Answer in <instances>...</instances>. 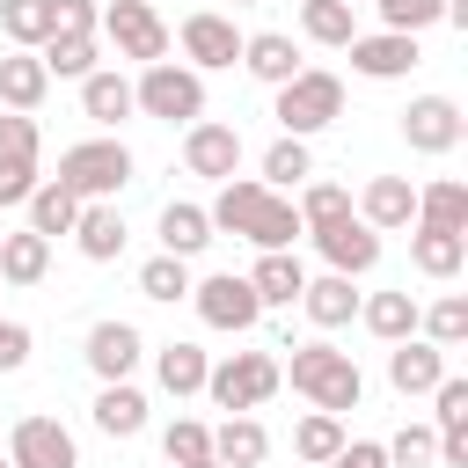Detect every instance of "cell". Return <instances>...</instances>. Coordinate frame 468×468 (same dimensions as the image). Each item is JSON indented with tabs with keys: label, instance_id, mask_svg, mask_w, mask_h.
Listing matches in <instances>:
<instances>
[{
	"label": "cell",
	"instance_id": "6da1fadb",
	"mask_svg": "<svg viewBox=\"0 0 468 468\" xmlns=\"http://www.w3.org/2000/svg\"><path fill=\"white\" fill-rule=\"evenodd\" d=\"M205 219H212V234H241V241H256V249H292V241L307 234L300 212H292V197L263 190L256 176H227L219 197L205 205Z\"/></svg>",
	"mask_w": 468,
	"mask_h": 468
},
{
	"label": "cell",
	"instance_id": "7a4b0ae2",
	"mask_svg": "<svg viewBox=\"0 0 468 468\" xmlns=\"http://www.w3.org/2000/svg\"><path fill=\"white\" fill-rule=\"evenodd\" d=\"M285 380H292V395H307L314 410H329V417H344V410H358L366 402V373H358V358L351 351H336V344H292V366H278Z\"/></svg>",
	"mask_w": 468,
	"mask_h": 468
},
{
	"label": "cell",
	"instance_id": "3957f363",
	"mask_svg": "<svg viewBox=\"0 0 468 468\" xmlns=\"http://www.w3.org/2000/svg\"><path fill=\"white\" fill-rule=\"evenodd\" d=\"M51 183H66L80 205H117V190L132 183V146L124 139H80V146L58 154Z\"/></svg>",
	"mask_w": 468,
	"mask_h": 468
},
{
	"label": "cell",
	"instance_id": "277c9868",
	"mask_svg": "<svg viewBox=\"0 0 468 468\" xmlns=\"http://www.w3.org/2000/svg\"><path fill=\"white\" fill-rule=\"evenodd\" d=\"M278 95V132L285 139H314V132H329L336 117H344V80L336 73H322V66H300L285 88H271Z\"/></svg>",
	"mask_w": 468,
	"mask_h": 468
},
{
	"label": "cell",
	"instance_id": "5b68a950",
	"mask_svg": "<svg viewBox=\"0 0 468 468\" xmlns=\"http://www.w3.org/2000/svg\"><path fill=\"white\" fill-rule=\"evenodd\" d=\"M132 110H139V117H161V124H197V117H205V73H190V66H176V58L139 66Z\"/></svg>",
	"mask_w": 468,
	"mask_h": 468
},
{
	"label": "cell",
	"instance_id": "8992f818",
	"mask_svg": "<svg viewBox=\"0 0 468 468\" xmlns=\"http://www.w3.org/2000/svg\"><path fill=\"white\" fill-rule=\"evenodd\" d=\"M278 388H285V373H278V358H271V351H234V358H219V366L205 373V395H212L227 417L263 410Z\"/></svg>",
	"mask_w": 468,
	"mask_h": 468
},
{
	"label": "cell",
	"instance_id": "52a82bcc",
	"mask_svg": "<svg viewBox=\"0 0 468 468\" xmlns=\"http://www.w3.org/2000/svg\"><path fill=\"white\" fill-rule=\"evenodd\" d=\"M190 307H197V322H205V329H227V336H241V329H256V322H263V300L249 292V278H241V271L190 278Z\"/></svg>",
	"mask_w": 468,
	"mask_h": 468
},
{
	"label": "cell",
	"instance_id": "ba28073f",
	"mask_svg": "<svg viewBox=\"0 0 468 468\" xmlns=\"http://www.w3.org/2000/svg\"><path fill=\"white\" fill-rule=\"evenodd\" d=\"M95 29L117 44V58H139V66H161V58H168V22H161L146 0H110Z\"/></svg>",
	"mask_w": 468,
	"mask_h": 468
},
{
	"label": "cell",
	"instance_id": "9c48e42d",
	"mask_svg": "<svg viewBox=\"0 0 468 468\" xmlns=\"http://www.w3.org/2000/svg\"><path fill=\"white\" fill-rule=\"evenodd\" d=\"M7 468H80V446H73V431H66L58 417L29 410V417H15V431H7Z\"/></svg>",
	"mask_w": 468,
	"mask_h": 468
},
{
	"label": "cell",
	"instance_id": "30bf717a",
	"mask_svg": "<svg viewBox=\"0 0 468 468\" xmlns=\"http://www.w3.org/2000/svg\"><path fill=\"white\" fill-rule=\"evenodd\" d=\"M307 241L322 249V263H329L336 278H366V271L380 263V234H373L358 212H344V219H329V227H307Z\"/></svg>",
	"mask_w": 468,
	"mask_h": 468
},
{
	"label": "cell",
	"instance_id": "8fae6325",
	"mask_svg": "<svg viewBox=\"0 0 468 468\" xmlns=\"http://www.w3.org/2000/svg\"><path fill=\"white\" fill-rule=\"evenodd\" d=\"M461 102L453 95H417L410 110H402V139H410V154H453L461 146Z\"/></svg>",
	"mask_w": 468,
	"mask_h": 468
},
{
	"label": "cell",
	"instance_id": "7c38bea8",
	"mask_svg": "<svg viewBox=\"0 0 468 468\" xmlns=\"http://www.w3.org/2000/svg\"><path fill=\"white\" fill-rule=\"evenodd\" d=\"M183 168L205 176V183H227V176L241 168V132H234V124H212V117L183 124Z\"/></svg>",
	"mask_w": 468,
	"mask_h": 468
},
{
	"label": "cell",
	"instance_id": "4fadbf2b",
	"mask_svg": "<svg viewBox=\"0 0 468 468\" xmlns=\"http://www.w3.org/2000/svg\"><path fill=\"white\" fill-rule=\"evenodd\" d=\"M80 358H88V373H95L102 388H110V380H132V366L146 358V336H139L132 322H117V314H110V322H95V329H88Z\"/></svg>",
	"mask_w": 468,
	"mask_h": 468
},
{
	"label": "cell",
	"instance_id": "5bb4252c",
	"mask_svg": "<svg viewBox=\"0 0 468 468\" xmlns=\"http://www.w3.org/2000/svg\"><path fill=\"white\" fill-rule=\"evenodd\" d=\"M183 58H190V73L234 66V58H241V29H234V15H212V7L183 15Z\"/></svg>",
	"mask_w": 468,
	"mask_h": 468
},
{
	"label": "cell",
	"instance_id": "9a60e30c",
	"mask_svg": "<svg viewBox=\"0 0 468 468\" xmlns=\"http://www.w3.org/2000/svg\"><path fill=\"white\" fill-rule=\"evenodd\" d=\"M351 212H358L373 234H402V227H417V183H410V176H373Z\"/></svg>",
	"mask_w": 468,
	"mask_h": 468
},
{
	"label": "cell",
	"instance_id": "2e32d148",
	"mask_svg": "<svg viewBox=\"0 0 468 468\" xmlns=\"http://www.w3.org/2000/svg\"><path fill=\"white\" fill-rule=\"evenodd\" d=\"M351 51V73H366V80H402L424 51H417V37H395V29H373V37H351L344 44Z\"/></svg>",
	"mask_w": 468,
	"mask_h": 468
},
{
	"label": "cell",
	"instance_id": "e0dca14e",
	"mask_svg": "<svg viewBox=\"0 0 468 468\" xmlns=\"http://www.w3.org/2000/svg\"><path fill=\"white\" fill-rule=\"evenodd\" d=\"M439 380H446V351L439 344H424V336L388 344V388L395 395H431Z\"/></svg>",
	"mask_w": 468,
	"mask_h": 468
},
{
	"label": "cell",
	"instance_id": "ac0fdd59",
	"mask_svg": "<svg viewBox=\"0 0 468 468\" xmlns=\"http://www.w3.org/2000/svg\"><path fill=\"white\" fill-rule=\"evenodd\" d=\"M241 278H249V292H256L263 307H300V292H307V263H300L292 249H263L256 271H241Z\"/></svg>",
	"mask_w": 468,
	"mask_h": 468
},
{
	"label": "cell",
	"instance_id": "d6986e66",
	"mask_svg": "<svg viewBox=\"0 0 468 468\" xmlns=\"http://www.w3.org/2000/svg\"><path fill=\"white\" fill-rule=\"evenodd\" d=\"M241 66H249L263 88H285V80L300 73V44H292L285 29H256V37H241Z\"/></svg>",
	"mask_w": 468,
	"mask_h": 468
},
{
	"label": "cell",
	"instance_id": "ffe728a7",
	"mask_svg": "<svg viewBox=\"0 0 468 468\" xmlns=\"http://www.w3.org/2000/svg\"><path fill=\"white\" fill-rule=\"evenodd\" d=\"M212 249V219H205V205H190V197H168L161 205V256H205Z\"/></svg>",
	"mask_w": 468,
	"mask_h": 468
},
{
	"label": "cell",
	"instance_id": "44dd1931",
	"mask_svg": "<svg viewBox=\"0 0 468 468\" xmlns=\"http://www.w3.org/2000/svg\"><path fill=\"white\" fill-rule=\"evenodd\" d=\"M73 241H80L88 263H117V256H124V212H117V205H80Z\"/></svg>",
	"mask_w": 468,
	"mask_h": 468
},
{
	"label": "cell",
	"instance_id": "7402d4cb",
	"mask_svg": "<svg viewBox=\"0 0 468 468\" xmlns=\"http://www.w3.org/2000/svg\"><path fill=\"white\" fill-rule=\"evenodd\" d=\"M358 300H366V292H351V278H336V271L307 278V292H300V307H307L314 329H344V322L358 314Z\"/></svg>",
	"mask_w": 468,
	"mask_h": 468
},
{
	"label": "cell",
	"instance_id": "603a6c76",
	"mask_svg": "<svg viewBox=\"0 0 468 468\" xmlns=\"http://www.w3.org/2000/svg\"><path fill=\"white\" fill-rule=\"evenodd\" d=\"M95 431H102V439H139V431H146V395H139L132 380H110V388L95 395Z\"/></svg>",
	"mask_w": 468,
	"mask_h": 468
},
{
	"label": "cell",
	"instance_id": "cb8c5ba5",
	"mask_svg": "<svg viewBox=\"0 0 468 468\" xmlns=\"http://www.w3.org/2000/svg\"><path fill=\"white\" fill-rule=\"evenodd\" d=\"M44 95H51V73H44V58H37V51H15V58H0V102H7L15 117H29Z\"/></svg>",
	"mask_w": 468,
	"mask_h": 468
},
{
	"label": "cell",
	"instance_id": "d4e9b609",
	"mask_svg": "<svg viewBox=\"0 0 468 468\" xmlns=\"http://www.w3.org/2000/svg\"><path fill=\"white\" fill-rule=\"evenodd\" d=\"M410 263L424 278H461L468 263V234H439V227H410Z\"/></svg>",
	"mask_w": 468,
	"mask_h": 468
},
{
	"label": "cell",
	"instance_id": "484cf974",
	"mask_svg": "<svg viewBox=\"0 0 468 468\" xmlns=\"http://www.w3.org/2000/svg\"><path fill=\"white\" fill-rule=\"evenodd\" d=\"M205 373H212V358L197 351V344H161L154 351V380L183 402V395H205Z\"/></svg>",
	"mask_w": 468,
	"mask_h": 468
},
{
	"label": "cell",
	"instance_id": "4316f807",
	"mask_svg": "<svg viewBox=\"0 0 468 468\" xmlns=\"http://www.w3.org/2000/svg\"><path fill=\"white\" fill-rule=\"evenodd\" d=\"M0 278L7 285H44L51 278V241L29 234V227L22 234H0Z\"/></svg>",
	"mask_w": 468,
	"mask_h": 468
},
{
	"label": "cell",
	"instance_id": "83f0119b",
	"mask_svg": "<svg viewBox=\"0 0 468 468\" xmlns=\"http://www.w3.org/2000/svg\"><path fill=\"white\" fill-rule=\"evenodd\" d=\"M263 453H271V431H263L256 417H227V424L212 431V461H219V468H263Z\"/></svg>",
	"mask_w": 468,
	"mask_h": 468
},
{
	"label": "cell",
	"instance_id": "f1b7e54d",
	"mask_svg": "<svg viewBox=\"0 0 468 468\" xmlns=\"http://www.w3.org/2000/svg\"><path fill=\"white\" fill-rule=\"evenodd\" d=\"M417 227H439V234H468V183H424L417 190Z\"/></svg>",
	"mask_w": 468,
	"mask_h": 468
},
{
	"label": "cell",
	"instance_id": "f546056e",
	"mask_svg": "<svg viewBox=\"0 0 468 468\" xmlns=\"http://www.w3.org/2000/svg\"><path fill=\"white\" fill-rule=\"evenodd\" d=\"M358 322H366L380 344H402V336H417V300H410V292H366V300H358Z\"/></svg>",
	"mask_w": 468,
	"mask_h": 468
},
{
	"label": "cell",
	"instance_id": "4dcf8cb0",
	"mask_svg": "<svg viewBox=\"0 0 468 468\" xmlns=\"http://www.w3.org/2000/svg\"><path fill=\"white\" fill-rule=\"evenodd\" d=\"M80 110H88L95 124H124V117H132V80L110 73V66H95V73L80 80Z\"/></svg>",
	"mask_w": 468,
	"mask_h": 468
},
{
	"label": "cell",
	"instance_id": "1f68e13d",
	"mask_svg": "<svg viewBox=\"0 0 468 468\" xmlns=\"http://www.w3.org/2000/svg\"><path fill=\"white\" fill-rule=\"evenodd\" d=\"M307 176H314V154H307V139H285V132H278V139H271V154H263V176H256V183L285 197V190H300Z\"/></svg>",
	"mask_w": 468,
	"mask_h": 468
},
{
	"label": "cell",
	"instance_id": "d6a6232c",
	"mask_svg": "<svg viewBox=\"0 0 468 468\" xmlns=\"http://www.w3.org/2000/svg\"><path fill=\"white\" fill-rule=\"evenodd\" d=\"M73 219H80V197H73L66 183H37V190H29V234L58 241V234H73Z\"/></svg>",
	"mask_w": 468,
	"mask_h": 468
},
{
	"label": "cell",
	"instance_id": "836d02e7",
	"mask_svg": "<svg viewBox=\"0 0 468 468\" xmlns=\"http://www.w3.org/2000/svg\"><path fill=\"white\" fill-rule=\"evenodd\" d=\"M300 29H307V44L344 51L358 37V7H344V0H300Z\"/></svg>",
	"mask_w": 468,
	"mask_h": 468
},
{
	"label": "cell",
	"instance_id": "e575fe53",
	"mask_svg": "<svg viewBox=\"0 0 468 468\" xmlns=\"http://www.w3.org/2000/svg\"><path fill=\"white\" fill-rule=\"evenodd\" d=\"M51 29H58V22H51V0H0V37H7L15 51H44Z\"/></svg>",
	"mask_w": 468,
	"mask_h": 468
},
{
	"label": "cell",
	"instance_id": "d590c367",
	"mask_svg": "<svg viewBox=\"0 0 468 468\" xmlns=\"http://www.w3.org/2000/svg\"><path fill=\"white\" fill-rule=\"evenodd\" d=\"M417 336H424V344H439V351H461V344H468V300H461V292H446V300L417 307Z\"/></svg>",
	"mask_w": 468,
	"mask_h": 468
},
{
	"label": "cell",
	"instance_id": "8d00e7d4",
	"mask_svg": "<svg viewBox=\"0 0 468 468\" xmlns=\"http://www.w3.org/2000/svg\"><path fill=\"white\" fill-rule=\"evenodd\" d=\"M37 58H44V73H58V80H88V73H95V37H73V29H51Z\"/></svg>",
	"mask_w": 468,
	"mask_h": 468
},
{
	"label": "cell",
	"instance_id": "74e56055",
	"mask_svg": "<svg viewBox=\"0 0 468 468\" xmlns=\"http://www.w3.org/2000/svg\"><path fill=\"white\" fill-rule=\"evenodd\" d=\"M336 446H344V417H329V410H307V417L292 424V453H300L307 468L336 461Z\"/></svg>",
	"mask_w": 468,
	"mask_h": 468
},
{
	"label": "cell",
	"instance_id": "f35d334b",
	"mask_svg": "<svg viewBox=\"0 0 468 468\" xmlns=\"http://www.w3.org/2000/svg\"><path fill=\"white\" fill-rule=\"evenodd\" d=\"M139 292L161 300V307L190 300V263H183V256H146V263H139Z\"/></svg>",
	"mask_w": 468,
	"mask_h": 468
},
{
	"label": "cell",
	"instance_id": "ab89813d",
	"mask_svg": "<svg viewBox=\"0 0 468 468\" xmlns=\"http://www.w3.org/2000/svg\"><path fill=\"white\" fill-rule=\"evenodd\" d=\"M292 212H300V227H329V219H344L351 212V190L344 183H300V197H292Z\"/></svg>",
	"mask_w": 468,
	"mask_h": 468
},
{
	"label": "cell",
	"instance_id": "60d3db41",
	"mask_svg": "<svg viewBox=\"0 0 468 468\" xmlns=\"http://www.w3.org/2000/svg\"><path fill=\"white\" fill-rule=\"evenodd\" d=\"M161 453H168V468H190V461H205V453H212V424H197V417H176V424L161 431Z\"/></svg>",
	"mask_w": 468,
	"mask_h": 468
},
{
	"label": "cell",
	"instance_id": "b9f144b4",
	"mask_svg": "<svg viewBox=\"0 0 468 468\" xmlns=\"http://www.w3.org/2000/svg\"><path fill=\"white\" fill-rule=\"evenodd\" d=\"M380 453H388V468H431V461H439V431H431V424H402Z\"/></svg>",
	"mask_w": 468,
	"mask_h": 468
},
{
	"label": "cell",
	"instance_id": "7bdbcfd3",
	"mask_svg": "<svg viewBox=\"0 0 468 468\" xmlns=\"http://www.w3.org/2000/svg\"><path fill=\"white\" fill-rule=\"evenodd\" d=\"M380 7V22L395 29V37H424L439 15H446V0H373Z\"/></svg>",
	"mask_w": 468,
	"mask_h": 468
},
{
	"label": "cell",
	"instance_id": "ee69618b",
	"mask_svg": "<svg viewBox=\"0 0 468 468\" xmlns=\"http://www.w3.org/2000/svg\"><path fill=\"white\" fill-rule=\"evenodd\" d=\"M0 161H37V117H0Z\"/></svg>",
	"mask_w": 468,
	"mask_h": 468
},
{
	"label": "cell",
	"instance_id": "f6af8a7d",
	"mask_svg": "<svg viewBox=\"0 0 468 468\" xmlns=\"http://www.w3.org/2000/svg\"><path fill=\"white\" fill-rule=\"evenodd\" d=\"M44 176H37V161H0V212L7 205H29V190H37Z\"/></svg>",
	"mask_w": 468,
	"mask_h": 468
},
{
	"label": "cell",
	"instance_id": "bcb514c9",
	"mask_svg": "<svg viewBox=\"0 0 468 468\" xmlns=\"http://www.w3.org/2000/svg\"><path fill=\"white\" fill-rule=\"evenodd\" d=\"M51 22H58V29H73V37H95L102 7H95V0H51Z\"/></svg>",
	"mask_w": 468,
	"mask_h": 468
},
{
	"label": "cell",
	"instance_id": "7dc6e473",
	"mask_svg": "<svg viewBox=\"0 0 468 468\" xmlns=\"http://www.w3.org/2000/svg\"><path fill=\"white\" fill-rule=\"evenodd\" d=\"M322 468H388V453H380V439H344L336 461H322Z\"/></svg>",
	"mask_w": 468,
	"mask_h": 468
},
{
	"label": "cell",
	"instance_id": "c3c4849f",
	"mask_svg": "<svg viewBox=\"0 0 468 468\" xmlns=\"http://www.w3.org/2000/svg\"><path fill=\"white\" fill-rule=\"evenodd\" d=\"M22 358H29V329H22V322H7V314H0V373H15V366H22Z\"/></svg>",
	"mask_w": 468,
	"mask_h": 468
},
{
	"label": "cell",
	"instance_id": "681fc988",
	"mask_svg": "<svg viewBox=\"0 0 468 468\" xmlns=\"http://www.w3.org/2000/svg\"><path fill=\"white\" fill-rule=\"evenodd\" d=\"M190 468H219V461H212V453H205V461H190Z\"/></svg>",
	"mask_w": 468,
	"mask_h": 468
},
{
	"label": "cell",
	"instance_id": "f907efd6",
	"mask_svg": "<svg viewBox=\"0 0 468 468\" xmlns=\"http://www.w3.org/2000/svg\"><path fill=\"white\" fill-rule=\"evenodd\" d=\"M234 7H256V0H234Z\"/></svg>",
	"mask_w": 468,
	"mask_h": 468
},
{
	"label": "cell",
	"instance_id": "816d5d0a",
	"mask_svg": "<svg viewBox=\"0 0 468 468\" xmlns=\"http://www.w3.org/2000/svg\"><path fill=\"white\" fill-rule=\"evenodd\" d=\"M344 7H358V0H344Z\"/></svg>",
	"mask_w": 468,
	"mask_h": 468
},
{
	"label": "cell",
	"instance_id": "f5cc1de1",
	"mask_svg": "<svg viewBox=\"0 0 468 468\" xmlns=\"http://www.w3.org/2000/svg\"><path fill=\"white\" fill-rule=\"evenodd\" d=\"M0 234H7V227H0Z\"/></svg>",
	"mask_w": 468,
	"mask_h": 468
},
{
	"label": "cell",
	"instance_id": "db71d44e",
	"mask_svg": "<svg viewBox=\"0 0 468 468\" xmlns=\"http://www.w3.org/2000/svg\"><path fill=\"white\" fill-rule=\"evenodd\" d=\"M0 468H7V461H0Z\"/></svg>",
	"mask_w": 468,
	"mask_h": 468
}]
</instances>
